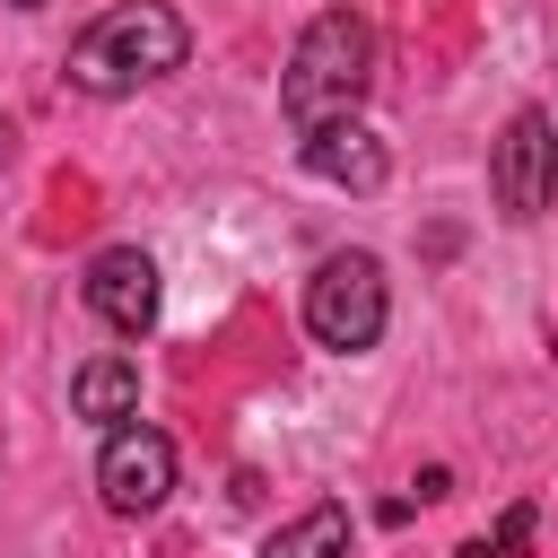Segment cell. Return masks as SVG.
<instances>
[{
  "label": "cell",
  "instance_id": "1",
  "mask_svg": "<svg viewBox=\"0 0 558 558\" xmlns=\"http://www.w3.org/2000/svg\"><path fill=\"white\" fill-rule=\"evenodd\" d=\"M183 52H192V35H183V17L166 0H113L105 17H87L70 35V61L61 70H70L78 96H140V87L174 78Z\"/></svg>",
  "mask_w": 558,
  "mask_h": 558
},
{
  "label": "cell",
  "instance_id": "2",
  "mask_svg": "<svg viewBox=\"0 0 558 558\" xmlns=\"http://www.w3.org/2000/svg\"><path fill=\"white\" fill-rule=\"evenodd\" d=\"M366 78H375V26H366L357 9H323V17L296 35L288 70H279V113H288L296 131L349 122L357 96H366Z\"/></svg>",
  "mask_w": 558,
  "mask_h": 558
},
{
  "label": "cell",
  "instance_id": "3",
  "mask_svg": "<svg viewBox=\"0 0 558 558\" xmlns=\"http://www.w3.org/2000/svg\"><path fill=\"white\" fill-rule=\"evenodd\" d=\"M384 323H392V288H384V262H375V253H331V262H314V279H305V331H314L323 349L357 357V349L384 340Z\"/></svg>",
  "mask_w": 558,
  "mask_h": 558
},
{
  "label": "cell",
  "instance_id": "4",
  "mask_svg": "<svg viewBox=\"0 0 558 558\" xmlns=\"http://www.w3.org/2000/svg\"><path fill=\"white\" fill-rule=\"evenodd\" d=\"M488 192H497V209H506L514 227L549 209V192H558V131H549L541 105L506 113V131H497V148H488Z\"/></svg>",
  "mask_w": 558,
  "mask_h": 558
},
{
  "label": "cell",
  "instance_id": "5",
  "mask_svg": "<svg viewBox=\"0 0 558 558\" xmlns=\"http://www.w3.org/2000/svg\"><path fill=\"white\" fill-rule=\"evenodd\" d=\"M96 497L113 514H157L174 497V436L148 427V418H122L105 427V453H96Z\"/></svg>",
  "mask_w": 558,
  "mask_h": 558
},
{
  "label": "cell",
  "instance_id": "6",
  "mask_svg": "<svg viewBox=\"0 0 558 558\" xmlns=\"http://www.w3.org/2000/svg\"><path fill=\"white\" fill-rule=\"evenodd\" d=\"M157 262L140 253V244H105L96 262H87V314L105 323V331H122V340H140L148 323H157Z\"/></svg>",
  "mask_w": 558,
  "mask_h": 558
},
{
  "label": "cell",
  "instance_id": "7",
  "mask_svg": "<svg viewBox=\"0 0 558 558\" xmlns=\"http://www.w3.org/2000/svg\"><path fill=\"white\" fill-rule=\"evenodd\" d=\"M305 174L314 183H331V192H384L392 183V157H384V140L349 113V122H323V131H305Z\"/></svg>",
  "mask_w": 558,
  "mask_h": 558
},
{
  "label": "cell",
  "instance_id": "8",
  "mask_svg": "<svg viewBox=\"0 0 558 558\" xmlns=\"http://www.w3.org/2000/svg\"><path fill=\"white\" fill-rule=\"evenodd\" d=\"M70 410H78V418H96V427H122V418H140V366H131L122 349L87 357V366L70 375Z\"/></svg>",
  "mask_w": 558,
  "mask_h": 558
},
{
  "label": "cell",
  "instance_id": "9",
  "mask_svg": "<svg viewBox=\"0 0 558 558\" xmlns=\"http://www.w3.org/2000/svg\"><path fill=\"white\" fill-rule=\"evenodd\" d=\"M262 558H349V506H305L296 523H279L270 541H262Z\"/></svg>",
  "mask_w": 558,
  "mask_h": 558
},
{
  "label": "cell",
  "instance_id": "10",
  "mask_svg": "<svg viewBox=\"0 0 558 558\" xmlns=\"http://www.w3.org/2000/svg\"><path fill=\"white\" fill-rule=\"evenodd\" d=\"M523 541H532V506H506V514H497V541H488V558H523Z\"/></svg>",
  "mask_w": 558,
  "mask_h": 558
},
{
  "label": "cell",
  "instance_id": "11",
  "mask_svg": "<svg viewBox=\"0 0 558 558\" xmlns=\"http://www.w3.org/2000/svg\"><path fill=\"white\" fill-rule=\"evenodd\" d=\"M453 558H488V541H462V549H453Z\"/></svg>",
  "mask_w": 558,
  "mask_h": 558
},
{
  "label": "cell",
  "instance_id": "12",
  "mask_svg": "<svg viewBox=\"0 0 558 558\" xmlns=\"http://www.w3.org/2000/svg\"><path fill=\"white\" fill-rule=\"evenodd\" d=\"M9 148H17V131H9V122H0V166H9Z\"/></svg>",
  "mask_w": 558,
  "mask_h": 558
},
{
  "label": "cell",
  "instance_id": "13",
  "mask_svg": "<svg viewBox=\"0 0 558 558\" xmlns=\"http://www.w3.org/2000/svg\"><path fill=\"white\" fill-rule=\"evenodd\" d=\"M9 9H44V0H9Z\"/></svg>",
  "mask_w": 558,
  "mask_h": 558
}]
</instances>
